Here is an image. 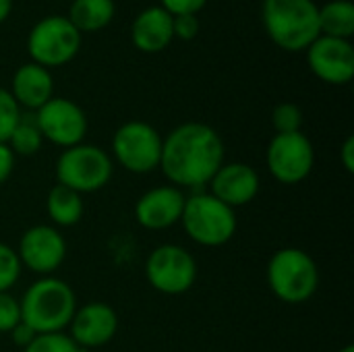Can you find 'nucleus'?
<instances>
[{
	"label": "nucleus",
	"instance_id": "15",
	"mask_svg": "<svg viewBox=\"0 0 354 352\" xmlns=\"http://www.w3.org/2000/svg\"><path fill=\"white\" fill-rule=\"evenodd\" d=\"M187 195L172 185H160L145 191L135 203V220L145 230H166L180 224Z\"/></svg>",
	"mask_w": 354,
	"mask_h": 352
},
{
	"label": "nucleus",
	"instance_id": "33",
	"mask_svg": "<svg viewBox=\"0 0 354 352\" xmlns=\"http://www.w3.org/2000/svg\"><path fill=\"white\" fill-rule=\"evenodd\" d=\"M10 10H12V0H0V23L8 19Z\"/></svg>",
	"mask_w": 354,
	"mask_h": 352
},
{
	"label": "nucleus",
	"instance_id": "14",
	"mask_svg": "<svg viewBox=\"0 0 354 352\" xmlns=\"http://www.w3.org/2000/svg\"><path fill=\"white\" fill-rule=\"evenodd\" d=\"M71 340L83 349H100L106 346L118 332V315L116 311L102 303V301H91L83 307H77L71 324Z\"/></svg>",
	"mask_w": 354,
	"mask_h": 352
},
{
	"label": "nucleus",
	"instance_id": "28",
	"mask_svg": "<svg viewBox=\"0 0 354 352\" xmlns=\"http://www.w3.org/2000/svg\"><path fill=\"white\" fill-rule=\"evenodd\" d=\"M172 31H174V37L193 39L199 33L197 15H176V17H172Z\"/></svg>",
	"mask_w": 354,
	"mask_h": 352
},
{
	"label": "nucleus",
	"instance_id": "21",
	"mask_svg": "<svg viewBox=\"0 0 354 352\" xmlns=\"http://www.w3.org/2000/svg\"><path fill=\"white\" fill-rule=\"evenodd\" d=\"M319 33L351 39L354 33V4L351 0H330L319 8Z\"/></svg>",
	"mask_w": 354,
	"mask_h": 352
},
{
	"label": "nucleus",
	"instance_id": "25",
	"mask_svg": "<svg viewBox=\"0 0 354 352\" xmlns=\"http://www.w3.org/2000/svg\"><path fill=\"white\" fill-rule=\"evenodd\" d=\"M23 112L8 89L0 87V143H6L15 127L19 124Z\"/></svg>",
	"mask_w": 354,
	"mask_h": 352
},
{
	"label": "nucleus",
	"instance_id": "16",
	"mask_svg": "<svg viewBox=\"0 0 354 352\" xmlns=\"http://www.w3.org/2000/svg\"><path fill=\"white\" fill-rule=\"evenodd\" d=\"M259 172L245 162H224L209 180V193L228 207H245L259 195Z\"/></svg>",
	"mask_w": 354,
	"mask_h": 352
},
{
	"label": "nucleus",
	"instance_id": "1",
	"mask_svg": "<svg viewBox=\"0 0 354 352\" xmlns=\"http://www.w3.org/2000/svg\"><path fill=\"white\" fill-rule=\"evenodd\" d=\"M224 162V141L205 122H183L162 139L160 170L172 187L201 191Z\"/></svg>",
	"mask_w": 354,
	"mask_h": 352
},
{
	"label": "nucleus",
	"instance_id": "8",
	"mask_svg": "<svg viewBox=\"0 0 354 352\" xmlns=\"http://www.w3.org/2000/svg\"><path fill=\"white\" fill-rule=\"evenodd\" d=\"M162 135L156 127L143 120L120 124L112 137L114 160L131 174H149L160 168Z\"/></svg>",
	"mask_w": 354,
	"mask_h": 352
},
{
	"label": "nucleus",
	"instance_id": "10",
	"mask_svg": "<svg viewBox=\"0 0 354 352\" xmlns=\"http://www.w3.org/2000/svg\"><path fill=\"white\" fill-rule=\"evenodd\" d=\"M266 166L278 183L299 185L315 168V147L303 131L276 133L266 149Z\"/></svg>",
	"mask_w": 354,
	"mask_h": 352
},
{
	"label": "nucleus",
	"instance_id": "4",
	"mask_svg": "<svg viewBox=\"0 0 354 352\" xmlns=\"http://www.w3.org/2000/svg\"><path fill=\"white\" fill-rule=\"evenodd\" d=\"M266 278L272 295L286 305H303L311 301L319 288V268L315 259L299 247L276 251L268 261Z\"/></svg>",
	"mask_w": 354,
	"mask_h": 352
},
{
	"label": "nucleus",
	"instance_id": "9",
	"mask_svg": "<svg viewBox=\"0 0 354 352\" xmlns=\"http://www.w3.org/2000/svg\"><path fill=\"white\" fill-rule=\"evenodd\" d=\"M147 284L162 295H185L197 280V261L180 245H158L145 259Z\"/></svg>",
	"mask_w": 354,
	"mask_h": 352
},
{
	"label": "nucleus",
	"instance_id": "31",
	"mask_svg": "<svg viewBox=\"0 0 354 352\" xmlns=\"http://www.w3.org/2000/svg\"><path fill=\"white\" fill-rule=\"evenodd\" d=\"M10 338H12V342L23 351V349H27L35 338H37V334L29 328V326H25L23 322L19 324V326H15L12 328V332H10Z\"/></svg>",
	"mask_w": 354,
	"mask_h": 352
},
{
	"label": "nucleus",
	"instance_id": "11",
	"mask_svg": "<svg viewBox=\"0 0 354 352\" xmlns=\"http://www.w3.org/2000/svg\"><path fill=\"white\" fill-rule=\"evenodd\" d=\"M35 122L44 141H50L62 149L83 143L89 127L83 108L73 100L58 95H54L35 112Z\"/></svg>",
	"mask_w": 354,
	"mask_h": 352
},
{
	"label": "nucleus",
	"instance_id": "32",
	"mask_svg": "<svg viewBox=\"0 0 354 352\" xmlns=\"http://www.w3.org/2000/svg\"><path fill=\"white\" fill-rule=\"evenodd\" d=\"M340 164H342V168H344L348 174H353L354 172V137L353 135H348V137L344 139L342 147H340Z\"/></svg>",
	"mask_w": 354,
	"mask_h": 352
},
{
	"label": "nucleus",
	"instance_id": "24",
	"mask_svg": "<svg viewBox=\"0 0 354 352\" xmlns=\"http://www.w3.org/2000/svg\"><path fill=\"white\" fill-rule=\"evenodd\" d=\"M23 266L12 247L0 243V293H8L21 278Z\"/></svg>",
	"mask_w": 354,
	"mask_h": 352
},
{
	"label": "nucleus",
	"instance_id": "34",
	"mask_svg": "<svg viewBox=\"0 0 354 352\" xmlns=\"http://www.w3.org/2000/svg\"><path fill=\"white\" fill-rule=\"evenodd\" d=\"M338 352H354V346L353 344H346V346H342Z\"/></svg>",
	"mask_w": 354,
	"mask_h": 352
},
{
	"label": "nucleus",
	"instance_id": "22",
	"mask_svg": "<svg viewBox=\"0 0 354 352\" xmlns=\"http://www.w3.org/2000/svg\"><path fill=\"white\" fill-rule=\"evenodd\" d=\"M6 145L10 147V151L15 156H21V158L35 156L44 145V137L37 129L35 116H21L19 124L15 127V131L10 133V137L6 141Z\"/></svg>",
	"mask_w": 354,
	"mask_h": 352
},
{
	"label": "nucleus",
	"instance_id": "30",
	"mask_svg": "<svg viewBox=\"0 0 354 352\" xmlns=\"http://www.w3.org/2000/svg\"><path fill=\"white\" fill-rule=\"evenodd\" d=\"M15 162H17V156L10 151V147L6 143H0V187L6 185V180L10 178L15 170Z\"/></svg>",
	"mask_w": 354,
	"mask_h": 352
},
{
	"label": "nucleus",
	"instance_id": "26",
	"mask_svg": "<svg viewBox=\"0 0 354 352\" xmlns=\"http://www.w3.org/2000/svg\"><path fill=\"white\" fill-rule=\"evenodd\" d=\"M23 352H87L79 349L68 334L60 332V334H41L37 336Z\"/></svg>",
	"mask_w": 354,
	"mask_h": 352
},
{
	"label": "nucleus",
	"instance_id": "6",
	"mask_svg": "<svg viewBox=\"0 0 354 352\" xmlns=\"http://www.w3.org/2000/svg\"><path fill=\"white\" fill-rule=\"evenodd\" d=\"M114 174V162L106 149L91 143H79L64 149L56 160L58 185L83 193L102 191Z\"/></svg>",
	"mask_w": 354,
	"mask_h": 352
},
{
	"label": "nucleus",
	"instance_id": "17",
	"mask_svg": "<svg viewBox=\"0 0 354 352\" xmlns=\"http://www.w3.org/2000/svg\"><path fill=\"white\" fill-rule=\"evenodd\" d=\"M172 15L162 6L143 8L131 25V41L145 54H156L172 44Z\"/></svg>",
	"mask_w": 354,
	"mask_h": 352
},
{
	"label": "nucleus",
	"instance_id": "27",
	"mask_svg": "<svg viewBox=\"0 0 354 352\" xmlns=\"http://www.w3.org/2000/svg\"><path fill=\"white\" fill-rule=\"evenodd\" d=\"M21 324L19 299L10 293H0V334H10L15 326Z\"/></svg>",
	"mask_w": 354,
	"mask_h": 352
},
{
	"label": "nucleus",
	"instance_id": "19",
	"mask_svg": "<svg viewBox=\"0 0 354 352\" xmlns=\"http://www.w3.org/2000/svg\"><path fill=\"white\" fill-rule=\"evenodd\" d=\"M46 212H48L52 226H56V228L75 226L81 222L83 212H85L83 197L73 189L54 185L46 197Z\"/></svg>",
	"mask_w": 354,
	"mask_h": 352
},
{
	"label": "nucleus",
	"instance_id": "7",
	"mask_svg": "<svg viewBox=\"0 0 354 352\" xmlns=\"http://www.w3.org/2000/svg\"><path fill=\"white\" fill-rule=\"evenodd\" d=\"M81 31L62 15L39 19L27 35V52L31 62L44 68L68 64L81 48Z\"/></svg>",
	"mask_w": 354,
	"mask_h": 352
},
{
	"label": "nucleus",
	"instance_id": "20",
	"mask_svg": "<svg viewBox=\"0 0 354 352\" xmlns=\"http://www.w3.org/2000/svg\"><path fill=\"white\" fill-rule=\"evenodd\" d=\"M114 12V0H73L66 17L81 33H95L112 23Z\"/></svg>",
	"mask_w": 354,
	"mask_h": 352
},
{
	"label": "nucleus",
	"instance_id": "23",
	"mask_svg": "<svg viewBox=\"0 0 354 352\" xmlns=\"http://www.w3.org/2000/svg\"><path fill=\"white\" fill-rule=\"evenodd\" d=\"M272 124L276 133H299L303 127V110L295 102H282L272 110Z\"/></svg>",
	"mask_w": 354,
	"mask_h": 352
},
{
	"label": "nucleus",
	"instance_id": "13",
	"mask_svg": "<svg viewBox=\"0 0 354 352\" xmlns=\"http://www.w3.org/2000/svg\"><path fill=\"white\" fill-rule=\"evenodd\" d=\"M311 73L330 85H346L354 77V48L351 39L319 35L307 50Z\"/></svg>",
	"mask_w": 354,
	"mask_h": 352
},
{
	"label": "nucleus",
	"instance_id": "12",
	"mask_svg": "<svg viewBox=\"0 0 354 352\" xmlns=\"http://www.w3.org/2000/svg\"><path fill=\"white\" fill-rule=\"evenodd\" d=\"M23 268L37 276H52L66 259V241L52 224H37L23 232L15 249Z\"/></svg>",
	"mask_w": 354,
	"mask_h": 352
},
{
	"label": "nucleus",
	"instance_id": "3",
	"mask_svg": "<svg viewBox=\"0 0 354 352\" xmlns=\"http://www.w3.org/2000/svg\"><path fill=\"white\" fill-rule=\"evenodd\" d=\"M261 21L270 39L286 52H303L322 35L313 0H263Z\"/></svg>",
	"mask_w": 354,
	"mask_h": 352
},
{
	"label": "nucleus",
	"instance_id": "2",
	"mask_svg": "<svg viewBox=\"0 0 354 352\" xmlns=\"http://www.w3.org/2000/svg\"><path fill=\"white\" fill-rule=\"evenodd\" d=\"M21 322L37 336L60 334L68 328L77 311V295L71 284L56 276H44L29 284L19 299Z\"/></svg>",
	"mask_w": 354,
	"mask_h": 352
},
{
	"label": "nucleus",
	"instance_id": "18",
	"mask_svg": "<svg viewBox=\"0 0 354 352\" xmlns=\"http://www.w3.org/2000/svg\"><path fill=\"white\" fill-rule=\"evenodd\" d=\"M8 91L19 104V108L37 112L46 102L54 98L52 73L35 62H25L15 71Z\"/></svg>",
	"mask_w": 354,
	"mask_h": 352
},
{
	"label": "nucleus",
	"instance_id": "29",
	"mask_svg": "<svg viewBox=\"0 0 354 352\" xmlns=\"http://www.w3.org/2000/svg\"><path fill=\"white\" fill-rule=\"evenodd\" d=\"M162 8L168 10L172 17L176 15H197L205 4L207 0H160Z\"/></svg>",
	"mask_w": 354,
	"mask_h": 352
},
{
	"label": "nucleus",
	"instance_id": "5",
	"mask_svg": "<svg viewBox=\"0 0 354 352\" xmlns=\"http://www.w3.org/2000/svg\"><path fill=\"white\" fill-rule=\"evenodd\" d=\"M180 224L193 243L214 249L232 241L239 218L232 207L216 199L209 191H193L185 201Z\"/></svg>",
	"mask_w": 354,
	"mask_h": 352
}]
</instances>
